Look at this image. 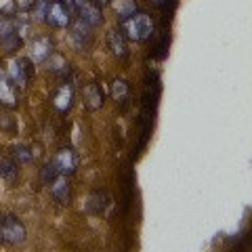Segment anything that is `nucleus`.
<instances>
[{"instance_id":"obj_8","label":"nucleus","mask_w":252,"mask_h":252,"mask_svg":"<svg viewBox=\"0 0 252 252\" xmlns=\"http://www.w3.org/2000/svg\"><path fill=\"white\" fill-rule=\"evenodd\" d=\"M107 46L116 59L126 61L128 59V42H126V36L120 30H109L107 32Z\"/></svg>"},{"instance_id":"obj_22","label":"nucleus","mask_w":252,"mask_h":252,"mask_svg":"<svg viewBox=\"0 0 252 252\" xmlns=\"http://www.w3.org/2000/svg\"><path fill=\"white\" fill-rule=\"evenodd\" d=\"M57 175H59V172H57V168H55V164H53V162H49L46 166L40 168V179H42V183H44V185H51L53 181L57 179Z\"/></svg>"},{"instance_id":"obj_9","label":"nucleus","mask_w":252,"mask_h":252,"mask_svg":"<svg viewBox=\"0 0 252 252\" xmlns=\"http://www.w3.org/2000/svg\"><path fill=\"white\" fill-rule=\"evenodd\" d=\"M51 193L61 206H69L72 204V187H69L67 175H57V179L51 183Z\"/></svg>"},{"instance_id":"obj_3","label":"nucleus","mask_w":252,"mask_h":252,"mask_svg":"<svg viewBox=\"0 0 252 252\" xmlns=\"http://www.w3.org/2000/svg\"><path fill=\"white\" fill-rule=\"evenodd\" d=\"M11 76V80L15 82V86L19 89H26V86L32 82L34 78V61L30 57H17L11 61V69L6 72Z\"/></svg>"},{"instance_id":"obj_21","label":"nucleus","mask_w":252,"mask_h":252,"mask_svg":"<svg viewBox=\"0 0 252 252\" xmlns=\"http://www.w3.org/2000/svg\"><path fill=\"white\" fill-rule=\"evenodd\" d=\"M0 132H6V135L17 132V122H15V118L6 116V114H0Z\"/></svg>"},{"instance_id":"obj_6","label":"nucleus","mask_w":252,"mask_h":252,"mask_svg":"<svg viewBox=\"0 0 252 252\" xmlns=\"http://www.w3.org/2000/svg\"><path fill=\"white\" fill-rule=\"evenodd\" d=\"M51 162L55 164V168H57L59 175H72V172L78 168V154L74 152V149L63 147L55 154V158Z\"/></svg>"},{"instance_id":"obj_15","label":"nucleus","mask_w":252,"mask_h":252,"mask_svg":"<svg viewBox=\"0 0 252 252\" xmlns=\"http://www.w3.org/2000/svg\"><path fill=\"white\" fill-rule=\"evenodd\" d=\"M0 177H2L9 185L17 183V177H19V168H17V162L13 158H0Z\"/></svg>"},{"instance_id":"obj_23","label":"nucleus","mask_w":252,"mask_h":252,"mask_svg":"<svg viewBox=\"0 0 252 252\" xmlns=\"http://www.w3.org/2000/svg\"><path fill=\"white\" fill-rule=\"evenodd\" d=\"M15 13H17L15 0H0V15L2 17H13Z\"/></svg>"},{"instance_id":"obj_5","label":"nucleus","mask_w":252,"mask_h":252,"mask_svg":"<svg viewBox=\"0 0 252 252\" xmlns=\"http://www.w3.org/2000/svg\"><path fill=\"white\" fill-rule=\"evenodd\" d=\"M19 105V97H17V86L11 80V76L6 72H0V107L4 109H13Z\"/></svg>"},{"instance_id":"obj_7","label":"nucleus","mask_w":252,"mask_h":252,"mask_svg":"<svg viewBox=\"0 0 252 252\" xmlns=\"http://www.w3.org/2000/svg\"><path fill=\"white\" fill-rule=\"evenodd\" d=\"M82 99H84V107L89 109V112H97V109H101L105 103V93L99 82H91L84 86Z\"/></svg>"},{"instance_id":"obj_24","label":"nucleus","mask_w":252,"mask_h":252,"mask_svg":"<svg viewBox=\"0 0 252 252\" xmlns=\"http://www.w3.org/2000/svg\"><path fill=\"white\" fill-rule=\"evenodd\" d=\"M36 0H15V6H17V11H30L34 9Z\"/></svg>"},{"instance_id":"obj_11","label":"nucleus","mask_w":252,"mask_h":252,"mask_svg":"<svg viewBox=\"0 0 252 252\" xmlns=\"http://www.w3.org/2000/svg\"><path fill=\"white\" fill-rule=\"evenodd\" d=\"M53 105L55 109H57L59 114H67L69 109H72L74 105V89H72V84H61L57 93H55V97H53Z\"/></svg>"},{"instance_id":"obj_27","label":"nucleus","mask_w":252,"mask_h":252,"mask_svg":"<svg viewBox=\"0 0 252 252\" xmlns=\"http://www.w3.org/2000/svg\"><path fill=\"white\" fill-rule=\"evenodd\" d=\"M103 2H107V0H97V4H103Z\"/></svg>"},{"instance_id":"obj_2","label":"nucleus","mask_w":252,"mask_h":252,"mask_svg":"<svg viewBox=\"0 0 252 252\" xmlns=\"http://www.w3.org/2000/svg\"><path fill=\"white\" fill-rule=\"evenodd\" d=\"M0 242L2 244H23L26 227L13 215H0Z\"/></svg>"},{"instance_id":"obj_1","label":"nucleus","mask_w":252,"mask_h":252,"mask_svg":"<svg viewBox=\"0 0 252 252\" xmlns=\"http://www.w3.org/2000/svg\"><path fill=\"white\" fill-rule=\"evenodd\" d=\"M122 30H124L122 34H126V38H130L135 42H143L154 34V21L145 13H135L132 17L122 21Z\"/></svg>"},{"instance_id":"obj_17","label":"nucleus","mask_w":252,"mask_h":252,"mask_svg":"<svg viewBox=\"0 0 252 252\" xmlns=\"http://www.w3.org/2000/svg\"><path fill=\"white\" fill-rule=\"evenodd\" d=\"M46 63H49V72L53 74H67L69 72V61L59 53H51L46 57Z\"/></svg>"},{"instance_id":"obj_10","label":"nucleus","mask_w":252,"mask_h":252,"mask_svg":"<svg viewBox=\"0 0 252 252\" xmlns=\"http://www.w3.org/2000/svg\"><path fill=\"white\" fill-rule=\"evenodd\" d=\"M30 49H32L30 59L34 61V63L46 61V57L53 53V40H51V36H36L34 40L30 42Z\"/></svg>"},{"instance_id":"obj_14","label":"nucleus","mask_w":252,"mask_h":252,"mask_svg":"<svg viewBox=\"0 0 252 252\" xmlns=\"http://www.w3.org/2000/svg\"><path fill=\"white\" fill-rule=\"evenodd\" d=\"M112 97H114L116 103L124 109L130 101V84L126 80H122V78H116L112 82Z\"/></svg>"},{"instance_id":"obj_16","label":"nucleus","mask_w":252,"mask_h":252,"mask_svg":"<svg viewBox=\"0 0 252 252\" xmlns=\"http://www.w3.org/2000/svg\"><path fill=\"white\" fill-rule=\"evenodd\" d=\"M112 6H114V11L118 15V19L124 21V19H128L132 17V15L137 13V2L135 0H112Z\"/></svg>"},{"instance_id":"obj_20","label":"nucleus","mask_w":252,"mask_h":252,"mask_svg":"<svg viewBox=\"0 0 252 252\" xmlns=\"http://www.w3.org/2000/svg\"><path fill=\"white\" fill-rule=\"evenodd\" d=\"M168 44H170V36L162 34V36H160V40L154 44L152 57H154V59H164V57H166V51H168Z\"/></svg>"},{"instance_id":"obj_25","label":"nucleus","mask_w":252,"mask_h":252,"mask_svg":"<svg viewBox=\"0 0 252 252\" xmlns=\"http://www.w3.org/2000/svg\"><path fill=\"white\" fill-rule=\"evenodd\" d=\"M149 2H152V4H156V6H164V4L168 2V0H149Z\"/></svg>"},{"instance_id":"obj_13","label":"nucleus","mask_w":252,"mask_h":252,"mask_svg":"<svg viewBox=\"0 0 252 252\" xmlns=\"http://www.w3.org/2000/svg\"><path fill=\"white\" fill-rule=\"evenodd\" d=\"M78 15H80V19L84 21V23H89L91 28H94V26H101L103 23V11H101V4H97V2H84L80 9H78Z\"/></svg>"},{"instance_id":"obj_26","label":"nucleus","mask_w":252,"mask_h":252,"mask_svg":"<svg viewBox=\"0 0 252 252\" xmlns=\"http://www.w3.org/2000/svg\"><path fill=\"white\" fill-rule=\"evenodd\" d=\"M74 2H76V6H78V9H80V6H82L84 2H89V0H74Z\"/></svg>"},{"instance_id":"obj_12","label":"nucleus","mask_w":252,"mask_h":252,"mask_svg":"<svg viewBox=\"0 0 252 252\" xmlns=\"http://www.w3.org/2000/svg\"><path fill=\"white\" fill-rule=\"evenodd\" d=\"M69 28H72V42L76 44L78 51H82L84 46H89L93 36H91V26L89 23H84L82 19H78L74 23H69Z\"/></svg>"},{"instance_id":"obj_4","label":"nucleus","mask_w":252,"mask_h":252,"mask_svg":"<svg viewBox=\"0 0 252 252\" xmlns=\"http://www.w3.org/2000/svg\"><path fill=\"white\" fill-rule=\"evenodd\" d=\"M74 17H76V15L67 9L63 0H53V2L46 4L44 19H46V23H51L53 28H67Z\"/></svg>"},{"instance_id":"obj_18","label":"nucleus","mask_w":252,"mask_h":252,"mask_svg":"<svg viewBox=\"0 0 252 252\" xmlns=\"http://www.w3.org/2000/svg\"><path fill=\"white\" fill-rule=\"evenodd\" d=\"M0 46H2L4 53H15L23 46V38H21L19 32H11V34L0 36Z\"/></svg>"},{"instance_id":"obj_19","label":"nucleus","mask_w":252,"mask_h":252,"mask_svg":"<svg viewBox=\"0 0 252 252\" xmlns=\"http://www.w3.org/2000/svg\"><path fill=\"white\" fill-rule=\"evenodd\" d=\"M11 158L17 164H30L32 162V149L28 145H15L11 149Z\"/></svg>"}]
</instances>
